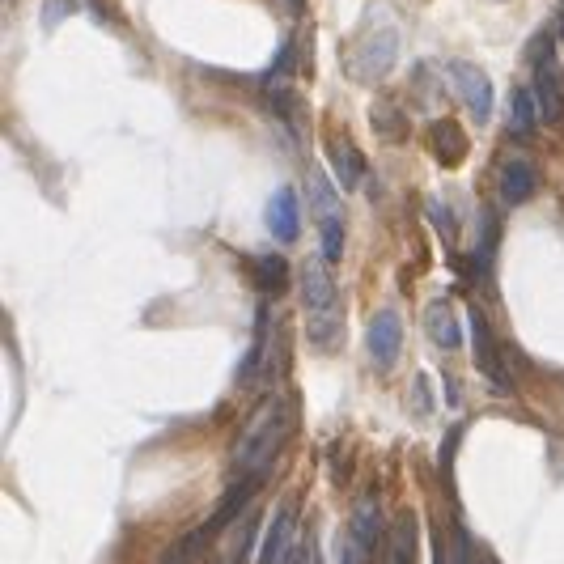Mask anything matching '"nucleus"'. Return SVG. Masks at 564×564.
<instances>
[{
    "label": "nucleus",
    "instance_id": "1",
    "mask_svg": "<svg viewBox=\"0 0 564 564\" xmlns=\"http://www.w3.org/2000/svg\"><path fill=\"white\" fill-rule=\"evenodd\" d=\"M289 433H293V399L289 395H268L251 416H246L242 437L234 446V467L242 475H263L272 467V458L285 450Z\"/></svg>",
    "mask_w": 564,
    "mask_h": 564
},
{
    "label": "nucleus",
    "instance_id": "2",
    "mask_svg": "<svg viewBox=\"0 0 564 564\" xmlns=\"http://www.w3.org/2000/svg\"><path fill=\"white\" fill-rule=\"evenodd\" d=\"M331 259L302 263V302L310 314V340L319 348L340 344V314H336V276L327 272Z\"/></svg>",
    "mask_w": 564,
    "mask_h": 564
},
{
    "label": "nucleus",
    "instance_id": "3",
    "mask_svg": "<svg viewBox=\"0 0 564 564\" xmlns=\"http://www.w3.org/2000/svg\"><path fill=\"white\" fill-rule=\"evenodd\" d=\"M255 488H259V475H246L242 484H234V488H229V492H225V501L213 509V518H208V522H200L196 531H191V535H183L179 543H174V548L162 556V564H191V560H196L204 543H213V539L225 531V526H234V522L242 518V509L251 505Z\"/></svg>",
    "mask_w": 564,
    "mask_h": 564
},
{
    "label": "nucleus",
    "instance_id": "4",
    "mask_svg": "<svg viewBox=\"0 0 564 564\" xmlns=\"http://www.w3.org/2000/svg\"><path fill=\"white\" fill-rule=\"evenodd\" d=\"M395 56H399V34L386 26V30L369 34V39H361L357 47L348 51V77L361 81V85L382 81L395 68Z\"/></svg>",
    "mask_w": 564,
    "mask_h": 564
},
{
    "label": "nucleus",
    "instance_id": "5",
    "mask_svg": "<svg viewBox=\"0 0 564 564\" xmlns=\"http://www.w3.org/2000/svg\"><path fill=\"white\" fill-rule=\"evenodd\" d=\"M378 543H382V505H378L374 492H361V497L352 501L344 564H365L369 556L378 552Z\"/></svg>",
    "mask_w": 564,
    "mask_h": 564
},
{
    "label": "nucleus",
    "instance_id": "6",
    "mask_svg": "<svg viewBox=\"0 0 564 564\" xmlns=\"http://www.w3.org/2000/svg\"><path fill=\"white\" fill-rule=\"evenodd\" d=\"M450 81H454V94L463 98V107L471 111L475 123H488L492 119V81L484 68H475L467 60H454L450 64Z\"/></svg>",
    "mask_w": 564,
    "mask_h": 564
},
{
    "label": "nucleus",
    "instance_id": "7",
    "mask_svg": "<svg viewBox=\"0 0 564 564\" xmlns=\"http://www.w3.org/2000/svg\"><path fill=\"white\" fill-rule=\"evenodd\" d=\"M365 344H369V357H374L378 369H391L395 357H399V348H403V323H399V314L395 310L374 314V323H369V331H365Z\"/></svg>",
    "mask_w": 564,
    "mask_h": 564
},
{
    "label": "nucleus",
    "instance_id": "8",
    "mask_svg": "<svg viewBox=\"0 0 564 564\" xmlns=\"http://www.w3.org/2000/svg\"><path fill=\"white\" fill-rule=\"evenodd\" d=\"M471 344H475V365L488 374V382L497 386V395H514V382H509V374L497 365V344H492V331L484 323V314L480 310H471Z\"/></svg>",
    "mask_w": 564,
    "mask_h": 564
},
{
    "label": "nucleus",
    "instance_id": "9",
    "mask_svg": "<svg viewBox=\"0 0 564 564\" xmlns=\"http://www.w3.org/2000/svg\"><path fill=\"white\" fill-rule=\"evenodd\" d=\"M327 162H331V174L344 191H357L361 179H365V153L352 145L348 136H331L327 140Z\"/></svg>",
    "mask_w": 564,
    "mask_h": 564
},
{
    "label": "nucleus",
    "instance_id": "10",
    "mask_svg": "<svg viewBox=\"0 0 564 564\" xmlns=\"http://www.w3.org/2000/svg\"><path fill=\"white\" fill-rule=\"evenodd\" d=\"M268 229L276 242H297L302 234V208H297L293 187H276V196L268 200Z\"/></svg>",
    "mask_w": 564,
    "mask_h": 564
},
{
    "label": "nucleus",
    "instance_id": "11",
    "mask_svg": "<svg viewBox=\"0 0 564 564\" xmlns=\"http://www.w3.org/2000/svg\"><path fill=\"white\" fill-rule=\"evenodd\" d=\"M535 187H539V170L531 162L514 157V162L501 166V200H505V208L526 204V200L535 196Z\"/></svg>",
    "mask_w": 564,
    "mask_h": 564
},
{
    "label": "nucleus",
    "instance_id": "12",
    "mask_svg": "<svg viewBox=\"0 0 564 564\" xmlns=\"http://www.w3.org/2000/svg\"><path fill=\"white\" fill-rule=\"evenodd\" d=\"M293 548V505H280L272 522H268V535L259 543V564H280Z\"/></svg>",
    "mask_w": 564,
    "mask_h": 564
},
{
    "label": "nucleus",
    "instance_id": "13",
    "mask_svg": "<svg viewBox=\"0 0 564 564\" xmlns=\"http://www.w3.org/2000/svg\"><path fill=\"white\" fill-rule=\"evenodd\" d=\"M429 153L437 157L442 166H458L467 157V136L454 119H437L429 128Z\"/></svg>",
    "mask_w": 564,
    "mask_h": 564
},
{
    "label": "nucleus",
    "instance_id": "14",
    "mask_svg": "<svg viewBox=\"0 0 564 564\" xmlns=\"http://www.w3.org/2000/svg\"><path fill=\"white\" fill-rule=\"evenodd\" d=\"M255 531H259V514H242L234 522V531H229L225 543L217 548L213 564H246V552H251V543H255Z\"/></svg>",
    "mask_w": 564,
    "mask_h": 564
},
{
    "label": "nucleus",
    "instance_id": "15",
    "mask_svg": "<svg viewBox=\"0 0 564 564\" xmlns=\"http://www.w3.org/2000/svg\"><path fill=\"white\" fill-rule=\"evenodd\" d=\"M425 336H429L437 348H446V352L458 348L463 331H458V323H454L450 302H433V306H425Z\"/></svg>",
    "mask_w": 564,
    "mask_h": 564
},
{
    "label": "nucleus",
    "instance_id": "16",
    "mask_svg": "<svg viewBox=\"0 0 564 564\" xmlns=\"http://www.w3.org/2000/svg\"><path fill=\"white\" fill-rule=\"evenodd\" d=\"M251 276H255V289L268 293V297L289 289V263H285V255H251Z\"/></svg>",
    "mask_w": 564,
    "mask_h": 564
},
{
    "label": "nucleus",
    "instance_id": "17",
    "mask_svg": "<svg viewBox=\"0 0 564 564\" xmlns=\"http://www.w3.org/2000/svg\"><path fill=\"white\" fill-rule=\"evenodd\" d=\"M369 123H374L378 140H386V145L408 140V115H403V107H395V102H386V98H378L374 107H369Z\"/></svg>",
    "mask_w": 564,
    "mask_h": 564
},
{
    "label": "nucleus",
    "instance_id": "18",
    "mask_svg": "<svg viewBox=\"0 0 564 564\" xmlns=\"http://www.w3.org/2000/svg\"><path fill=\"white\" fill-rule=\"evenodd\" d=\"M310 204H314V213H319V225H323V221H344V217H340L336 187L327 183L323 170H310Z\"/></svg>",
    "mask_w": 564,
    "mask_h": 564
},
{
    "label": "nucleus",
    "instance_id": "19",
    "mask_svg": "<svg viewBox=\"0 0 564 564\" xmlns=\"http://www.w3.org/2000/svg\"><path fill=\"white\" fill-rule=\"evenodd\" d=\"M386 564H416V522L399 518L391 543H386Z\"/></svg>",
    "mask_w": 564,
    "mask_h": 564
},
{
    "label": "nucleus",
    "instance_id": "20",
    "mask_svg": "<svg viewBox=\"0 0 564 564\" xmlns=\"http://www.w3.org/2000/svg\"><path fill=\"white\" fill-rule=\"evenodd\" d=\"M509 123H514V136L526 140L539 128V107H535V94L531 90H514V111H509Z\"/></svg>",
    "mask_w": 564,
    "mask_h": 564
},
{
    "label": "nucleus",
    "instance_id": "21",
    "mask_svg": "<svg viewBox=\"0 0 564 564\" xmlns=\"http://www.w3.org/2000/svg\"><path fill=\"white\" fill-rule=\"evenodd\" d=\"M319 238H323V259L340 263V255H344V221H323Z\"/></svg>",
    "mask_w": 564,
    "mask_h": 564
},
{
    "label": "nucleus",
    "instance_id": "22",
    "mask_svg": "<svg viewBox=\"0 0 564 564\" xmlns=\"http://www.w3.org/2000/svg\"><path fill=\"white\" fill-rule=\"evenodd\" d=\"M280 564H319V552H314V535H310V531L297 535L293 548H289V556L280 560Z\"/></svg>",
    "mask_w": 564,
    "mask_h": 564
},
{
    "label": "nucleus",
    "instance_id": "23",
    "mask_svg": "<svg viewBox=\"0 0 564 564\" xmlns=\"http://www.w3.org/2000/svg\"><path fill=\"white\" fill-rule=\"evenodd\" d=\"M492 251H497V217L484 213V217H480V251H475V255H480L484 268L492 263Z\"/></svg>",
    "mask_w": 564,
    "mask_h": 564
},
{
    "label": "nucleus",
    "instance_id": "24",
    "mask_svg": "<svg viewBox=\"0 0 564 564\" xmlns=\"http://www.w3.org/2000/svg\"><path fill=\"white\" fill-rule=\"evenodd\" d=\"M429 221H433V229H442V238H446V242H454V238H458V225H454L450 208H446L442 200H429Z\"/></svg>",
    "mask_w": 564,
    "mask_h": 564
},
{
    "label": "nucleus",
    "instance_id": "25",
    "mask_svg": "<svg viewBox=\"0 0 564 564\" xmlns=\"http://www.w3.org/2000/svg\"><path fill=\"white\" fill-rule=\"evenodd\" d=\"M446 564H471V539H467V531H463V526H458V531H454V539H450Z\"/></svg>",
    "mask_w": 564,
    "mask_h": 564
},
{
    "label": "nucleus",
    "instance_id": "26",
    "mask_svg": "<svg viewBox=\"0 0 564 564\" xmlns=\"http://www.w3.org/2000/svg\"><path fill=\"white\" fill-rule=\"evenodd\" d=\"M289 64H293V43H285V47H280L276 64L268 68V85H272V81H280V77H289Z\"/></svg>",
    "mask_w": 564,
    "mask_h": 564
}]
</instances>
